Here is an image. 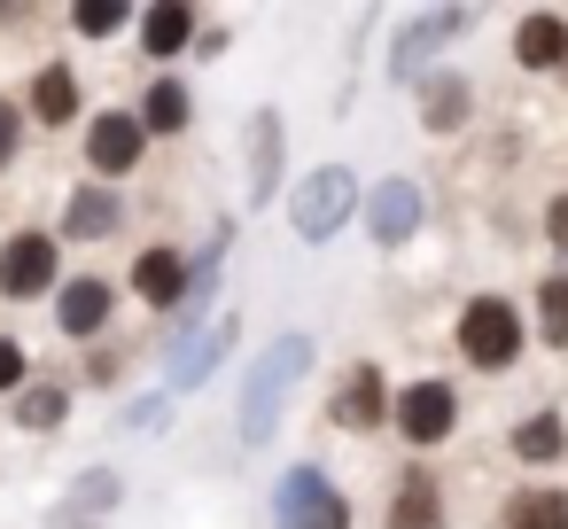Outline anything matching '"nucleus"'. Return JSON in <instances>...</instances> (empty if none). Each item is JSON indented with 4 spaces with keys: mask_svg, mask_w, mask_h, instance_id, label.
<instances>
[{
    "mask_svg": "<svg viewBox=\"0 0 568 529\" xmlns=\"http://www.w3.org/2000/svg\"><path fill=\"white\" fill-rule=\"evenodd\" d=\"M304 366H312V335H273L265 343V358L242 382V444H265L281 428V397L304 382Z\"/></svg>",
    "mask_w": 568,
    "mask_h": 529,
    "instance_id": "f257e3e1",
    "label": "nucleus"
},
{
    "mask_svg": "<svg viewBox=\"0 0 568 529\" xmlns=\"http://www.w3.org/2000/svg\"><path fill=\"white\" fill-rule=\"evenodd\" d=\"M351 211H358V172H351V164H320V172H304L296 195H288V226H296V242H312V250L335 242Z\"/></svg>",
    "mask_w": 568,
    "mask_h": 529,
    "instance_id": "f03ea898",
    "label": "nucleus"
},
{
    "mask_svg": "<svg viewBox=\"0 0 568 529\" xmlns=\"http://www.w3.org/2000/svg\"><path fill=\"white\" fill-rule=\"evenodd\" d=\"M459 358L483 366V374H506V366L521 358V312H514L506 296H475V304L459 312Z\"/></svg>",
    "mask_w": 568,
    "mask_h": 529,
    "instance_id": "7ed1b4c3",
    "label": "nucleus"
},
{
    "mask_svg": "<svg viewBox=\"0 0 568 529\" xmlns=\"http://www.w3.org/2000/svg\"><path fill=\"white\" fill-rule=\"evenodd\" d=\"M273 529H351V498L320 467H288L273 490Z\"/></svg>",
    "mask_w": 568,
    "mask_h": 529,
    "instance_id": "20e7f679",
    "label": "nucleus"
},
{
    "mask_svg": "<svg viewBox=\"0 0 568 529\" xmlns=\"http://www.w3.org/2000/svg\"><path fill=\"white\" fill-rule=\"evenodd\" d=\"M397 436L413 444V451H436L452 428H459V397H452V382H413V389H397Z\"/></svg>",
    "mask_w": 568,
    "mask_h": 529,
    "instance_id": "39448f33",
    "label": "nucleus"
},
{
    "mask_svg": "<svg viewBox=\"0 0 568 529\" xmlns=\"http://www.w3.org/2000/svg\"><path fill=\"white\" fill-rule=\"evenodd\" d=\"M48 288H55V242L9 234V250H0V296H48Z\"/></svg>",
    "mask_w": 568,
    "mask_h": 529,
    "instance_id": "423d86ee",
    "label": "nucleus"
},
{
    "mask_svg": "<svg viewBox=\"0 0 568 529\" xmlns=\"http://www.w3.org/2000/svg\"><path fill=\"white\" fill-rule=\"evenodd\" d=\"M141 133H149V125H141V118H125V110L94 118V125H87V164H94V172H110V180H118V172H133V164H141Z\"/></svg>",
    "mask_w": 568,
    "mask_h": 529,
    "instance_id": "0eeeda50",
    "label": "nucleus"
},
{
    "mask_svg": "<svg viewBox=\"0 0 568 529\" xmlns=\"http://www.w3.org/2000/svg\"><path fill=\"white\" fill-rule=\"evenodd\" d=\"M366 226H374L382 250L413 242V226H420V187H413V180H382V187L366 195Z\"/></svg>",
    "mask_w": 568,
    "mask_h": 529,
    "instance_id": "6e6552de",
    "label": "nucleus"
},
{
    "mask_svg": "<svg viewBox=\"0 0 568 529\" xmlns=\"http://www.w3.org/2000/svg\"><path fill=\"white\" fill-rule=\"evenodd\" d=\"M514 63H521V71H568V17L529 9V17L514 24Z\"/></svg>",
    "mask_w": 568,
    "mask_h": 529,
    "instance_id": "1a4fd4ad",
    "label": "nucleus"
},
{
    "mask_svg": "<svg viewBox=\"0 0 568 529\" xmlns=\"http://www.w3.org/2000/svg\"><path fill=\"white\" fill-rule=\"evenodd\" d=\"M55 319H63V335H102L110 327V281H63Z\"/></svg>",
    "mask_w": 568,
    "mask_h": 529,
    "instance_id": "9d476101",
    "label": "nucleus"
},
{
    "mask_svg": "<svg viewBox=\"0 0 568 529\" xmlns=\"http://www.w3.org/2000/svg\"><path fill=\"white\" fill-rule=\"evenodd\" d=\"M389 529H444V490H436V475H405L397 482V506H389Z\"/></svg>",
    "mask_w": 568,
    "mask_h": 529,
    "instance_id": "9b49d317",
    "label": "nucleus"
},
{
    "mask_svg": "<svg viewBox=\"0 0 568 529\" xmlns=\"http://www.w3.org/2000/svg\"><path fill=\"white\" fill-rule=\"evenodd\" d=\"M382 413H397V405H389L382 374H374V366H358V374L343 382V397H335V420H343V428H374Z\"/></svg>",
    "mask_w": 568,
    "mask_h": 529,
    "instance_id": "f8f14e48",
    "label": "nucleus"
},
{
    "mask_svg": "<svg viewBox=\"0 0 568 529\" xmlns=\"http://www.w3.org/2000/svg\"><path fill=\"white\" fill-rule=\"evenodd\" d=\"M514 459H521V467H552V459H568V428H560V413H529V420H514Z\"/></svg>",
    "mask_w": 568,
    "mask_h": 529,
    "instance_id": "ddd939ff",
    "label": "nucleus"
},
{
    "mask_svg": "<svg viewBox=\"0 0 568 529\" xmlns=\"http://www.w3.org/2000/svg\"><path fill=\"white\" fill-rule=\"evenodd\" d=\"M133 288H141L149 304H180V296H187V265H180V250H141Z\"/></svg>",
    "mask_w": 568,
    "mask_h": 529,
    "instance_id": "4468645a",
    "label": "nucleus"
},
{
    "mask_svg": "<svg viewBox=\"0 0 568 529\" xmlns=\"http://www.w3.org/2000/svg\"><path fill=\"white\" fill-rule=\"evenodd\" d=\"M506 529H568V490H545V482L514 490L506 498Z\"/></svg>",
    "mask_w": 568,
    "mask_h": 529,
    "instance_id": "2eb2a0df",
    "label": "nucleus"
},
{
    "mask_svg": "<svg viewBox=\"0 0 568 529\" xmlns=\"http://www.w3.org/2000/svg\"><path fill=\"white\" fill-rule=\"evenodd\" d=\"M32 118H40V125H71V118H79V79H71L63 63H48V71L32 79Z\"/></svg>",
    "mask_w": 568,
    "mask_h": 529,
    "instance_id": "dca6fc26",
    "label": "nucleus"
},
{
    "mask_svg": "<svg viewBox=\"0 0 568 529\" xmlns=\"http://www.w3.org/2000/svg\"><path fill=\"white\" fill-rule=\"evenodd\" d=\"M187 40H195V9H180V0H164V9L141 17V48L149 55H180Z\"/></svg>",
    "mask_w": 568,
    "mask_h": 529,
    "instance_id": "f3484780",
    "label": "nucleus"
},
{
    "mask_svg": "<svg viewBox=\"0 0 568 529\" xmlns=\"http://www.w3.org/2000/svg\"><path fill=\"white\" fill-rule=\"evenodd\" d=\"M467 79H428L420 87V118H428V133H459L467 125Z\"/></svg>",
    "mask_w": 568,
    "mask_h": 529,
    "instance_id": "a211bd4d",
    "label": "nucleus"
},
{
    "mask_svg": "<svg viewBox=\"0 0 568 529\" xmlns=\"http://www.w3.org/2000/svg\"><path fill=\"white\" fill-rule=\"evenodd\" d=\"M110 226H118V195H110V187H79L71 211H63V234H71V242H94V234H110Z\"/></svg>",
    "mask_w": 568,
    "mask_h": 529,
    "instance_id": "6ab92c4d",
    "label": "nucleus"
},
{
    "mask_svg": "<svg viewBox=\"0 0 568 529\" xmlns=\"http://www.w3.org/2000/svg\"><path fill=\"white\" fill-rule=\"evenodd\" d=\"M226 350H234V319H219V335H203V343H187V350H180V374H172V382H180V389H195V382H211V366H219Z\"/></svg>",
    "mask_w": 568,
    "mask_h": 529,
    "instance_id": "aec40b11",
    "label": "nucleus"
},
{
    "mask_svg": "<svg viewBox=\"0 0 568 529\" xmlns=\"http://www.w3.org/2000/svg\"><path fill=\"white\" fill-rule=\"evenodd\" d=\"M141 125H149V133H180V125H187V87H180V79H156L149 102H141Z\"/></svg>",
    "mask_w": 568,
    "mask_h": 529,
    "instance_id": "412c9836",
    "label": "nucleus"
},
{
    "mask_svg": "<svg viewBox=\"0 0 568 529\" xmlns=\"http://www.w3.org/2000/svg\"><path fill=\"white\" fill-rule=\"evenodd\" d=\"M537 335H545L552 350H568V273H552V281L537 288Z\"/></svg>",
    "mask_w": 568,
    "mask_h": 529,
    "instance_id": "4be33fe9",
    "label": "nucleus"
},
{
    "mask_svg": "<svg viewBox=\"0 0 568 529\" xmlns=\"http://www.w3.org/2000/svg\"><path fill=\"white\" fill-rule=\"evenodd\" d=\"M71 24H79L87 40H110V32H125V24H133V9H125V0H79Z\"/></svg>",
    "mask_w": 568,
    "mask_h": 529,
    "instance_id": "5701e85b",
    "label": "nucleus"
},
{
    "mask_svg": "<svg viewBox=\"0 0 568 529\" xmlns=\"http://www.w3.org/2000/svg\"><path fill=\"white\" fill-rule=\"evenodd\" d=\"M94 506H118V475H79V490L55 506V521H79V513H94Z\"/></svg>",
    "mask_w": 568,
    "mask_h": 529,
    "instance_id": "b1692460",
    "label": "nucleus"
},
{
    "mask_svg": "<svg viewBox=\"0 0 568 529\" xmlns=\"http://www.w3.org/2000/svg\"><path fill=\"white\" fill-rule=\"evenodd\" d=\"M257 195H273V180H281V125H273V110H257Z\"/></svg>",
    "mask_w": 568,
    "mask_h": 529,
    "instance_id": "393cba45",
    "label": "nucleus"
},
{
    "mask_svg": "<svg viewBox=\"0 0 568 529\" xmlns=\"http://www.w3.org/2000/svg\"><path fill=\"white\" fill-rule=\"evenodd\" d=\"M63 413H71L63 389H24V397H17V428H55Z\"/></svg>",
    "mask_w": 568,
    "mask_h": 529,
    "instance_id": "a878e982",
    "label": "nucleus"
},
{
    "mask_svg": "<svg viewBox=\"0 0 568 529\" xmlns=\"http://www.w3.org/2000/svg\"><path fill=\"white\" fill-rule=\"evenodd\" d=\"M545 242L568 257V195H552V203H545Z\"/></svg>",
    "mask_w": 568,
    "mask_h": 529,
    "instance_id": "bb28decb",
    "label": "nucleus"
},
{
    "mask_svg": "<svg viewBox=\"0 0 568 529\" xmlns=\"http://www.w3.org/2000/svg\"><path fill=\"white\" fill-rule=\"evenodd\" d=\"M17 382H24V350L0 335V389H17Z\"/></svg>",
    "mask_w": 568,
    "mask_h": 529,
    "instance_id": "cd10ccee",
    "label": "nucleus"
},
{
    "mask_svg": "<svg viewBox=\"0 0 568 529\" xmlns=\"http://www.w3.org/2000/svg\"><path fill=\"white\" fill-rule=\"evenodd\" d=\"M9 156H17V110L0 102V172H9Z\"/></svg>",
    "mask_w": 568,
    "mask_h": 529,
    "instance_id": "c85d7f7f",
    "label": "nucleus"
}]
</instances>
